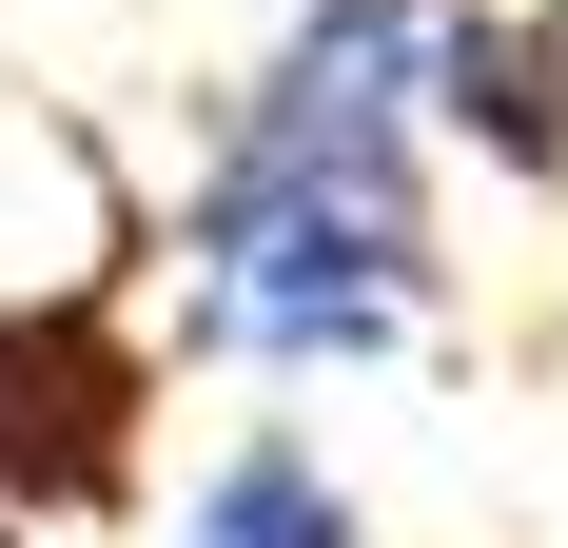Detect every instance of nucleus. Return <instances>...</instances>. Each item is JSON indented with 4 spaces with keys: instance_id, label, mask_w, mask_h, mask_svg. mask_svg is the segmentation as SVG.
Segmentation results:
<instances>
[{
    "instance_id": "1",
    "label": "nucleus",
    "mask_w": 568,
    "mask_h": 548,
    "mask_svg": "<svg viewBox=\"0 0 568 548\" xmlns=\"http://www.w3.org/2000/svg\"><path fill=\"white\" fill-rule=\"evenodd\" d=\"M432 0H294L196 138V216H176V314L235 373H373L432 333V99H412Z\"/></svg>"
},
{
    "instance_id": "2",
    "label": "nucleus",
    "mask_w": 568,
    "mask_h": 548,
    "mask_svg": "<svg viewBox=\"0 0 568 548\" xmlns=\"http://www.w3.org/2000/svg\"><path fill=\"white\" fill-rule=\"evenodd\" d=\"M138 412H158V373L99 294H0V548L99 529L138 490Z\"/></svg>"
},
{
    "instance_id": "3",
    "label": "nucleus",
    "mask_w": 568,
    "mask_h": 548,
    "mask_svg": "<svg viewBox=\"0 0 568 548\" xmlns=\"http://www.w3.org/2000/svg\"><path fill=\"white\" fill-rule=\"evenodd\" d=\"M412 99H432V158H490L510 196H568V0H432Z\"/></svg>"
},
{
    "instance_id": "4",
    "label": "nucleus",
    "mask_w": 568,
    "mask_h": 548,
    "mask_svg": "<svg viewBox=\"0 0 568 548\" xmlns=\"http://www.w3.org/2000/svg\"><path fill=\"white\" fill-rule=\"evenodd\" d=\"M176 548H373V509L334 490L314 432H235L196 490H176Z\"/></svg>"
}]
</instances>
